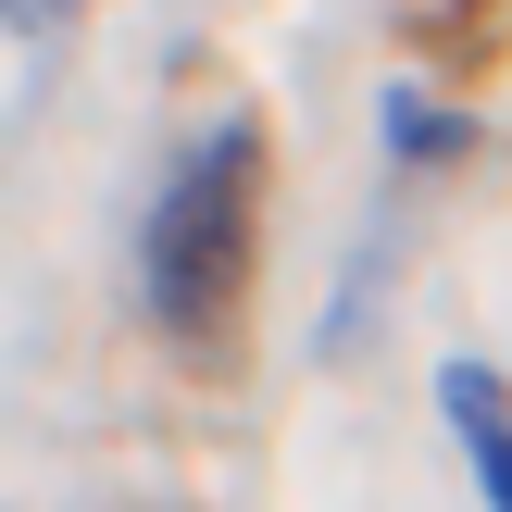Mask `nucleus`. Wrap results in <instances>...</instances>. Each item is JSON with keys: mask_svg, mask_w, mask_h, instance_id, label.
<instances>
[{"mask_svg": "<svg viewBox=\"0 0 512 512\" xmlns=\"http://www.w3.org/2000/svg\"><path fill=\"white\" fill-rule=\"evenodd\" d=\"M250 263H263V113H225L175 150V175L150 188L138 225V300L163 338L213 350L250 300Z\"/></svg>", "mask_w": 512, "mask_h": 512, "instance_id": "1", "label": "nucleus"}, {"mask_svg": "<svg viewBox=\"0 0 512 512\" xmlns=\"http://www.w3.org/2000/svg\"><path fill=\"white\" fill-rule=\"evenodd\" d=\"M438 413H450V438H463V463H475V500L512 512V388H500V363H450Z\"/></svg>", "mask_w": 512, "mask_h": 512, "instance_id": "2", "label": "nucleus"}, {"mask_svg": "<svg viewBox=\"0 0 512 512\" xmlns=\"http://www.w3.org/2000/svg\"><path fill=\"white\" fill-rule=\"evenodd\" d=\"M375 125H388V163H413V175H438V163H463V150H475V125L438 113V100H413V88L375 100Z\"/></svg>", "mask_w": 512, "mask_h": 512, "instance_id": "3", "label": "nucleus"}]
</instances>
